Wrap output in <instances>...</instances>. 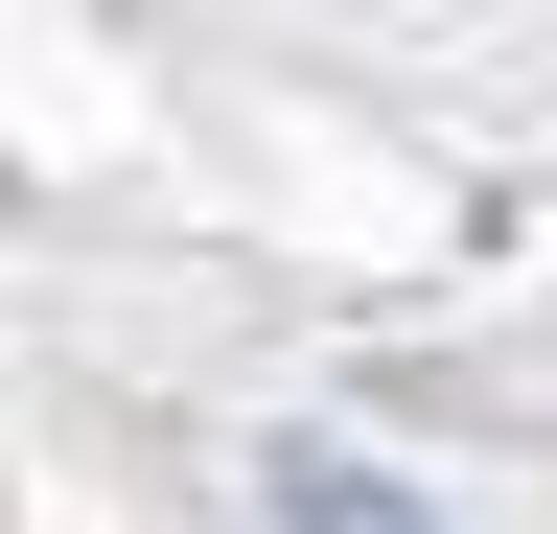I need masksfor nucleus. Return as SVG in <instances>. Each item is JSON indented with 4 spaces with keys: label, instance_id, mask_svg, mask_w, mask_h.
<instances>
[{
    "label": "nucleus",
    "instance_id": "1",
    "mask_svg": "<svg viewBox=\"0 0 557 534\" xmlns=\"http://www.w3.org/2000/svg\"><path fill=\"white\" fill-rule=\"evenodd\" d=\"M278 534H442V511L395 464H348V442H278Z\"/></svg>",
    "mask_w": 557,
    "mask_h": 534
}]
</instances>
